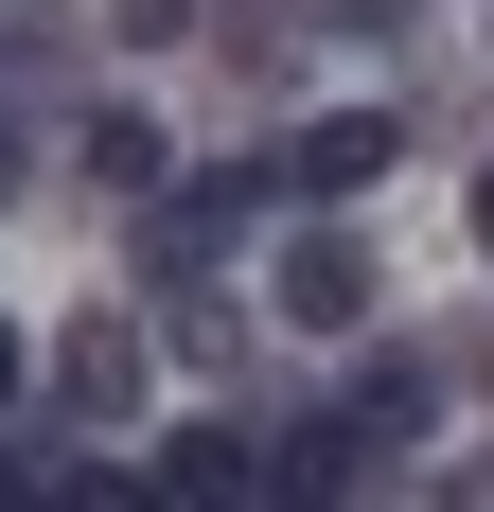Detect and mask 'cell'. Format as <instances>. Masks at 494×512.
<instances>
[{
  "label": "cell",
  "mask_w": 494,
  "mask_h": 512,
  "mask_svg": "<svg viewBox=\"0 0 494 512\" xmlns=\"http://www.w3.org/2000/svg\"><path fill=\"white\" fill-rule=\"evenodd\" d=\"M283 318L300 336H353V318H371V248H353V230H300L283 248Z\"/></svg>",
  "instance_id": "cell-1"
},
{
  "label": "cell",
  "mask_w": 494,
  "mask_h": 512,
  "mask_svg": "<svg viewBox=\"0 0 494 512\" xmlns=\"http://www.w3.org/2000/svg\"><path fill=\"white\" fill-rule=\"evenodd\" d=\"M389 106H336V124H300V142H283V177H300V195H371V177H389Z\"/></svg>",
  "instance_id": "cell-2"
},
{
  "label": "cell",
  "mask_w": 494,
  "mask_h": 512,
  "mask_svg": "<svg viewBox=\"0 0 494 512\" xmlns=\"http://www.w3.org/2000/svg\"><path fill=\"white\" fill-rule=\"evenodd\" d=\"M53 407H71V424H124V407H142V336H124V318H89V336L53 354Z\"/></svg>",
  "instance_id": "cell-3"
},
{
  "label": "cell",
  "mask_w": 494,
  "mask_h": 512,
  "mask_svg": "<svg viewBox=\"0 0 494 512\" xmlns=\"http://www.w3.org/2000/svg\"><path fill=\"white\" fill-rule=\"evenodd\" d=\"M424 407H442V371H406V354H389L371 389H353V424H371V460H389V442H424Z\"/></svg>",
  "instance_id": "cell-4"
},
{
  "label": "cell",
  "mask_w": 494,
  "mask_h": 512,
  "mask_svg": "<svg viewBox=\"0 0 494 512\" xmlns=\"http://www.w3.org/2000/svg\"><path fill=\"white\" fill-rule=\"evenodd\" d=\"M159 159H177V142H159L142 106H106V124H89V177H106V195H159Z\"/></svg>",
  "instance_id": "cell-5"
},
{
  "label": "cell",
  "mask_w": 494,
  "mask_h": 512,
  "mask_svg": "<svg viewBox=\"0 0 494 512\" xmlns=\"http://www.w3.org/2000/svg\"><path fill=\"white\" fill-rule=\"evenodd\" d=\"M247 477H265V460H247V424H195V442L159 460V495H247Z\"/></svg>",
  "instance_id": "cell-6"
},
{
  "label": "cell",
  "mask_w": 494,
  "mask_h": 512,
  "mask_svg": "<svg viewBox=\"0 0 494 512\" xmlns=\"http://www.w3.org/2000/svg\"><path fill=\"white\" fill-rule=\"evenodd\" d=\"M106 36H142V53H159V36H195V0H124Z\"/></svg>",
  "instance_id": "cell-7"
},
{
  "label": "cell",
  "mask_w": 494,
  "mask_h": 512,
  "mask_svg": "<svg viewBox=\"0 0 494 512\" xmlns=\"http://www.w3.org/2000/svg\"><path fill=\"white\" fill-rule=\"evenodd\" d=\"M318 18H336V36H406L424 0H318Z\"/></svg>",
  "instance_id": "cell-8"
},
{
  "label": "cell",
  "mask_w": 494,
  "mask_h": 512,
  "mask_svg": "<svg viewBox=\"0 0 494 512\" xmlns=\"http://www.w3.org/2000/svg\"><path fill=\"white\" fill-rule=\"evenodd\" d=\"M18 371H36V354H18V336H0V407H18Z\"/></svg>",
  "instance_id": "cell-9"
},
{
  "label": "cell",
  "mask_w": 494,
  "mask_h": 512,
  "mask_svg": "<svg viewBox=\"0 0 494 512\" xmlns=\"http://www.w3.org/2000/svg\"><path fill=\"white\" fill-rule=\"evenodd\" d=\"M477 248H494V177H477Z\"/></svg>",
  "instance_id": "cell-10"
}]
</instances>
